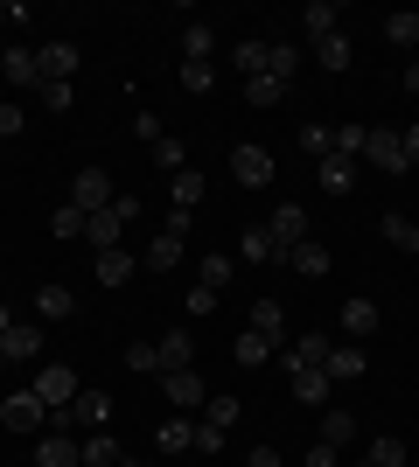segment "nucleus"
Returning a JSON list of instances; mask_svg holds the SVG:
<instances>
[{"label": "nucleus", "instance_id": "1", "mask_svg": "<svg viewBox=\"0 0 419 467\" xmlns=\"http://www.w3.org/2000/svg\"><path fill=\"white\" fill-rule=\"evenodd\" d=\"M49 426H57V432H105V426H112V398L84 384L78 398H70V405H63L57 419H49Z\"/></svg>", "mask_w": 419, "mask_h": 467}, {"label": "nucleus", "instance_id": "2", "mask_svg": "<svg viewBox=\"0 0 419 467\" xmlns=\"http://www.w3.org/2000/svg\"><path fill=\"white\" fill-rule=\"evenodd\" d=\"M49 419H57V411L42 405L36 390H15V398L0 405V426H7V432H49Z\"/></svg>", "mask_w": 419, "mask_h": 467}, {"label": "nucleus", "instance_id": "3", "mask_svg": "<svg viewBox=\"0 0 419 467\" xmlns=\"http://www.w3.org/2000/svg\"><path fill=\"white\" fill-rule=\"evenodd\" d=\"M273 175H279V161L266 154V147H252V140L231 147V182H238V189H266Z\"/></svg>", "mask_w": 419, "mask_h": 467}, {"label": "nucleus", "instance_id": "4", "mask_svg": "<svg viewBox=\"0 0 419 467\" xmlns=\"http://www.w3.org/2000/svg\"><path fill=\"white\" fill-rule=\"evenodd\" d=\"M28 390H36V398H42V405H49V411H63V405H70V398H78V370H70V363H42V370H36V384H28Z\"/></svg>", "mask_w": 419, "mask_h": 467}, {"label": "nucleus", "instance_id": "5", "mask_svg": "<svg viewBox=\"0 0 419 467\" xmlns=\"http://www.w3.org/2000/svg\"><path fill=\"white\" fill-rule=\"evenodd\" d=\"M266 237H273L279 252H294V244H308V210H300V202H279V210L266 216Z\"/></svg>", "mask_w": 419, "mask_h": 467}, {"label": "nucleus", "instance_id": "6", "mask_svg": "<svg viewBox=\"0 0 419 467\" xmlns=\"http://www.w3.org/2000/svg\"><path fill=\"white\" fill-rule=\"evenodd\" d=\"M112 195H120V189H112V175H105V168H84V175L70 182V202H78L84 216H99L105 202H112Z\"/></svg>", "mask_w": 419, "mask_h": 467}, {"label": "nucleus", "instance_id": "7", "mask_svg": "<svg viewBox=\"0 0 419 467\" xmlns=\"http://www.w3.org/2000/svg\"><path fill=\"white\" fill-rule=\"evenodd\" d=\"M0 78H7V84H21V91H42L36 49H28V42H7V49H0Z\"/></svg>", "mask_w": 419, "mask_h": 467}, {"label": "nucleus", "instance_id": "8", "mask_svg": "<svg viewBox=\"0 0 419 467\" xmlns=\"http://www.w3.org/2000/svg\"><path fill=\"white\" fill-rule=\"evenodd\" d=\"M161 398H168L175 411H196V405H210V390H203V377H196V370H168V377H161Z\"/></svg>", "mask_w": 419, "mask_h": 467}, {"label": "nucleus", "instance_id": "9", "mask_svg": "<svg viewBox=\"0 0 419 467\" xmlns=\"http://www.w3.org/2000/svg\"><path fill=\"white\" fill-rule=\"evenodd\" d=\"M36 70H42V84H70V70H78V42H42Z\"/></svg>", "mask_w": 419, "mask_h": 467}, {"label": "nucleus", "instance_id": "10", "mask_svg": "<svg viewBox=\"0 0 419 467\" xmlns=\"http://www.w3.org/2000/svg\"><path fill=\"white\" fill-rule=\"evenodd\" d=\"M321 370H329V384H357V377L371 370V356H363L357 342H329V363H321Z\"/></svg>", "mask_w": 419, "mask_h": 467}, {"label": "nucleus", "instance_id": "11", "mask_svg": "<svg viewBox=\"0 0 419 467\" xmlns=\"http://www.w3.org/2000/svg\"><path fill=\"white\" fill-rule=\"evenodd\" d=\"M363 161H371V168H384V175H413V168H405V147H399V133H371L363 140Z\"/></svg>", "mask_w": 419, "mask_h": 467}, {"label": "nucleus", "instance_id": "12", "mask_svg": "<svg viewBox=\"0 0 419 467\" xmlns=\"http://www.w3.org/2000/svg\"><path fill=\"white\" fill-rule=\"evenodd\" d=\"M189 356H196L189 328H168V335L154 342V377H168V370H189Z\"/></svg>", "mask_w": 419, "mask_h": 467}, {"label": "nucleus", "instance_id": "13", "mask_svg": "<svg viewBox=\"0 0 419 467\" xmlns=\"http://www.w3.org/2000/svg\"><path fill=\"white\" fill-rule=\"evenodd\" d=\"M126 237V216H120V202H105L99 216H84V244H99V252H112Z\"/></svg>", "mask_w": 419, "mask_h": 467}, {"label": "nucleus", "instance_id": "14", "mask_svg": "<svg viewBox=\"0 0 419 467\" xmlns=\"http://www.w3.org/2000/svg\"><path fill=\"white\" fill-rule=\"evenodd\" d=\"M0 356H7V363H28V356H42V328H36V321H15V328L0 335Z\"/></svg>", "mask_w": 419, "mask_h": 467}, {"label": "nucleus", "instance_id": "15", "mask_svg": "<svg viewBox=\"0 0 419 467\" xmlns=\"http://www.w3.org/2000/svg\"><path fill=\"white\" fill-rule=\"evenodd\" d=\"M154 447H161V461H175V453H189L196 447V426H189V419H161V432H154Z\"/></svg>", "mask_w": 419, "mask_h": 467}, {"label": "nucleus", "instance_id": "16", "mask_svg": "<svg viewBox=\"0 0 419 467\" xmlns=\"http://www.w3.org/2000/svg\"><path fill=\"white\" fill-rule=\"evenodd\" d=\"M36 467H78V440H70V432H42V447H36Z\"/></svg>", "mask_w": 419, "mask_h": 467}, {"label": "nucleus", "instance_id": "17", "mask_svg": "<svg viewBox=\"0 0 419 467\" xmlns=\"http://www.w3.org/2000/svg\"><path fill=\"white\" fill-rule=\"evenodd\" d=\"M91 265H99V286H126V279H133V265H140V258L126 252V244H112V252H99V258H91Z\"/></svg>", "mask_w": 419, "mask_h": 467}, {"label": "nucleus", "instance_id": "18", "mask_svg": "<svg viewBox=\"0 0 419 467\" xmlns=\"http://www.w3.org/2000/svg\"><path fill=\"white\" fill-rule=\"evenodd\" d=\"M279 363H287V370H321V363H329V342H321V335H300V342H287Z\"/></svg>", "mask_w": 419, "mask_h": 467}, {"label": "nucleus", "instance_id": "19", "mask_svg": "<svg viewBox=\"0 0 419 467\" xmlns=\"http://www.w3.org/2000/svg\"><path fill=\"white\" fill-rule=\"evenodd\" d=\"M252 335H266V342H287V314H279V300H252Z\"/></svg>", "mask_w": 419, "mask_h": 467}, {"label": "nucleus", "instance_id": "20", "mask_svg": "<svg viewBox=\"0 0 419 467\" xmlns=\"http://www.w3.org/2000/svg\"><path fill=\"white\" fill-rule=\"evenodd\" d=\"M342 335H350V342L378 335V300H350V307H342Z\"/></svg>", "mask_w": 419, "mask_h": 467}, {"label": "nucleus", "instance_id": "21", "mask_svg": "<svg viewBox=\"0 0 419 467\" xmlns=\"http://www.w3.org/2000/svg\"><path fill=\"white\" fill-rule=\"evenodd\" d=\"M231 363H245V370H266V363H273V342H266V335H252V328H245L238 342H231Z\"/></svg>", "mask_w": 419, "mask_h": 467}, {"label": "nucleus", "instance_id": "22", "mask_svg": "<svg viewBox=\"0 0 419 467\" xmlns=\"http://www.w3.org/2000/svg\"><path fill=\"white\" fill-rule=\"evenodd\" d=\"M315 168H321V189H329V195H350V189H357V161L329 154V161H315Z\"/></svg>", "mask_w": 419, "mask_h": 467}, {"label": "nucleus", "instance_id": "23", "mask_svg": "<svg viewBox=\"0 0 419 467\" xmlns=\"http://www.w3.org/2000/svg\"><path fill=\"white\" fill-rule=\"evenodd\" d=\"M287 265H294L300 279H321L336 258H329V244H294V252H287Z\"/></svg>", "mask_w": 419, "mask_h": 467}, {"label": "nucleus", "instance_id": "24", "mask_svg": "<svg viewBox=\"0 0 419 467\" xmlns=\"http://www.w3.org/2000/svg\"><path fill=\"white\" fill-rule=\"evenodd\" d=\"M203 189H210V182H203L196 168H182V175H168V202H175V210H196V202H203Z\"/></svg>", "mask_w": 419, "mask_h": 467}, {"label": "nucleus", "instance_id": "25", "mask_svg": "<svg viewBox=\"0 0 419 467\" xmlns=\"http://www.w3.org/2000/svg\"><path fill=\"white\" fill-rule=\"evenodd\" d=\"M231 273H238V258H231V252H210V258H203V265H196V286L224 293V286H231Z\"/></svg>", "mask_w": 419, "mask_h": 467}, {"label": "nucleus", "instance_id": "26", "mask_svg": "<svg viewBox=\"0 0 419 467\" xmlns=\"http://www.w3.org/2000/svg\"><path fill=\"white\" fill-rule=\"evenodd\" d=\"M266 258H287V252H279L273 237H266V223H259V231L238 237V265H266Z\"/></svg>", "mask_w": 419, "mask_h": 467}, {"label": "nucleus", "instance_id": "27", "mask_svg": "<svg viewBox=\"0 0 419 467\" xmlns=\"http://www.w3.org/2000/svg\"><path fill=\"white\" fill-rule=\"evenodd\" d=\"M210 49H217L210 21H189V28H182V63H210Z\"/></svg>", "mask_w": 419, "mask_h": 467}, {"label": "nucleus", "instance_id": "28", "mask_svg": "<svg viewBox=\"0 0 419 467\" xmlns=\"http://www.w3.org/2000/svg\"><path fill=\"white\" fill-rule=\"evenodd\" d=\"M36 314H42V321H70V314H78L70 286H42V293H36Z\"/></svg>", "mask_w": 419, "mask_h": 467}, {"label": "nucleus", "instance_id": "29", "mask_svg": "<svg viewBox=\"0 0 419 467\" xmlns=\"http://www.w3.org/2000/svg\"><path fill=\"white\" fill-rule=\"evenodd\" d=\"M329 390H336L329 370H294V398H300V405H329Z\"/></svg>", "mask_w": 419, "mask_h": 467}, {"label": "nucleus", "instance_id": "30", "mask_svg": "<svg viewBox=\"0 0 419 467\" xmlns=\"http://www.w3.org/2000/svg\"><path fill=\"white\" fill-rule=\"evenodd\" d=\"M350 440H357V419H350V411H321V447H350Z\"/></svg>", "mask_w": 419, "mask_h": 467}, {"label": "nucleus", "instance_id": "31", "mask_svg": "<svg viewBox=\"0 0 419 467\" xmlns=\"http://www.w3.org/2000/svg\"><path fill=\"white\" fill-rule=\"evenodd\" d=\"M294 70H300V49H294V42H266V78L287 84Z\"/></svg>", "mask_w": 419, "mask_h": 467}, {"label": "nucleus", "instance_id": "32", "mask_svg": "<svg viewBox=\"0 0 419 467\" xmlns=\"http://www.w3.org/2000/svg\"><path fill=\"white\" fill-rule=\"evenodd\" d=\"M300 21H308V42H321V36H336L342 7H336V0H315V7H308V15H300Z\"/></svg>", "mask_w": 419, "mask_h": 467}, {"label": "nucleus", "instance_id": "33", "mask_svg": "<svg viewBox=\"0 0 419 467\" xmlns=\"http://www.w3.org/2000/svg\"><path fill=\"white\" fill-rule=\"evenodd\" d=\"M363 461H371V467H405V440H399V432H378Z\"/></svg>", "mask_w": 419, "mask_h": 467}, {"label": "nucleus", "instance_id": "34", "mask_svg": "<svg viewBox=\"0 0 419 467\" xmlns=\"http://www.w3.org/2000/svg\"><path fill=\"white\" fill-rule=\"evenodd\" d=\"M384 36L399 42V49H413V42H419V7H399V15H384Z\"/></svg>", "mask_w": 419, "mask_h": 467}, {"label": "nucleus", "instance_id": "35", "mask_svg": "<svg viewBox=\"0 0 419 467\" xmlns=\"http://www.w3.org/2000/svg\"><path fill=\"white\" fill-rule=\"evenodd\" d=\"M300 154L329 161V154H336V126H300Z\"/></svg>", "mask_w": 419, "mask_h": 467}, {"label": "nucleus", "instance_id": "36", "mask_svg": "<svg viewBox=\"0 0 419 467\" xmlns=\"http://www.w3.org/2000/svg\"><path fill=\"white\" fill-rule=\"evenodd\" d=\"M147 265H154V273H175V265H182V237L161 231L154 244H147Z\"/></svg>", "mask_w": 419, "mask_h": 467}, {"label": "nucleus", "instance_id": "37", "mask_svg": "<svg viewBox=\"0 0 419 467\" xmlns=\"http://www.w3.org/2000/svg\"><path fill=\"white\" fill-rule=\"evenodd\" d=\"M315 57H321V70H350V36H342V28H336V36H321Z\"/></svg>", "mask_w": 419, "mask_h": 467}, {"label": "nucleus", "instance_id": "38", "mask_svg": "<svg viewBox=\"0 0 419 467\" xmlns=\"http://www.w3.org/2000/svg\"><path fill=\"white\" fill-rule=\"evenodd\" d=\"M154 168H168V175H182V168H189V147H182L175 133H161V140H154Z\"/></svg>", "mask_w": 419, "mask_h": 467}, {"label": "nucleus", "instance_id": "39", "mask_svg": "<svg viewBox=\"0 0 419 467\" xmlns=\"http://www.w3.org/2000/svg\"><path fill=\"white\" fill-rule=\"evenodd\" d=\"M175 84H182L189 98H203L210 84H217V70H210V63H182V70H175Z\"/></svg>", "mask_w": 419, "mask_h": 467}, {"label": "nucleus", "instance_id": "40", "mask_svg": "<svg viewBox=\"0 0 419 467\" xmlns=\"http://www.w3.org/2000/svg\"><path fill=\"white\" fill-rule=\"evenodd\" d=\"M245 98L266 112V105H279V98H287V84H279V78H245Z\"/></svg>", "mask_w": 419, "mask_h": 467}, {"label": "nucleus", "instance_id": "41", "mask_svg": "<svg viewBox=\"0 0 419 467\" xmlns=\"http://www.w3.org/2000/svg\"><path fill=\"white\" fill-rule=\"evenodd\" d=\"M363 140H371V126H336V154L342 161H363Z\"/></svg>", "mask_w": 419, "mask_h": 467}, {"label": "nucleus", "instance_id": "42", "mask_svg": "<svg viewBox=\"0 0 419 467\" xmlns=\"http://www.w3.org/2000/svg\"><path fill=\"white\" fill-rule=\"evenodd\" d=\"M238 419H245V405H238V398H210V426H217V432H231Z\"/></svg>", "mask_w": 419, "mask_h": 467}, {"label": "nucleus", "instance_id": "43", "mask_svg": "<svg viewBox=\"0 0 419 467\" xmlns=\"http://www.w3.org/2000/svg\"><path fill=\"white\" fill-rule=\"evenodd\" d=\"M49 231H57V237H84V210H78V202H63V210L49 216Z\"/></svg>", "mask_w": 419, "mask_h": 467}, {"label": "nucleus", "instance_id": "44", "mask_svg": "<svg viewBox=\"0 0 419 467\" xmlns=\"http://www.w3.org/2000/svg\"><path fill=\"white\" fill-rule=\"evenodd\" d=\"M238 70L245 78H266V42H238Z\"/></svg>", "mask_w": 419, "mask_h": 467}, {"label": "nucleus", "instance_id": "45", "mask_svg": "<svg viewBox=\"0 0 419 467\" xmlns=\"http://www.w3.org/2000/svg\"><path fill=\"white\" fill-rule=\"evenodd\" d=\"M126 370H133V377H154V342H133V349H126Z\"/></svg>", "mask_w": 419, "mask_h": 467}, {"label": "nucleus", "instance_id": "46", "mask_svg": "<svg viewBox=\"0 0 419 467\" xmlns=\"http://www.w3.org/2000/svg\"><path fill=\"white\" fill-rule=\"evenodd\" d=\"M405 231H413V216H399V210H392V216L378 223V237H384V244H405Z\"/></svg>", "mask_w": 419, "mask_h": 467}, {"label": "nucleus", "instance_id": "47", "mask_svg": "<svg viewBox=\"0 0 419 467\" xmlns=\"http://www.w3.org/2000/svg\"><path fill=\"white\" fill-rule=\"evenodd\" d=\"M196 453H210V461H217V453H224V432L210 426V419H203V426H196Z\"/></svg>", "mask_w": 419, "mask_h": 467}, {"label": "nucleus", "instance_id": "48", "mask_svg": "<svg viewBox=\"0 0 419 467\" xmlns=\"http://www.w3.org/2000/svg\"><path fill=\"white\" fill-rule=\"evenodd\" d=\"M70 98H78L70 84H42V105H49V112H70Z\"/></svg>", "mask_w": 419, "mask_h": 467}, {"label": "nucleus", "instance_id": "49", "mask_svg": "<svg viewBox=\"0 0 419 467\" xmlns=\"http://www.w3.org/2000/svg\"><path fill=\"white\" fill-rule=\"evenodd\" d=\"M189 223H196V210H168V223H161V231H168V237H182V244H189Z\"/></svg>", "mask_w": 419, "mask_h": 467}, {"label": "nucleus", "instance_id": "50", "mask_svg": "<svg viewBox=\"0 0 419 467\" xmlns=\"http://www.w3.org/2000/svg\"><path fill=\"white\" fill-rule=\"evenodd\" d=\"M21 126H28V112H21V105H0V140L21 133Z\"/></svg>", "mask_w": 419, "mask_h": 467}, {"label": "nucleus", "instance_id": "51", "mask_svg": "<svg viewBox=\"0 0 419 467\" xmlns=\"http://www.w3.org/2000/svg\"><path fill=\"white\" fill-rule=\"evenodd\" d=\"M182 307H189V314H196V321H203V314L217 307V293H210V286H196V293H189V300H182Z\"/></svg>", "mask_w": 419, "mask_h": 467}, {"label": "nucleus", "instance_id": "52", "mask_svg": "<svg viewBox=\"0 0 419 467\" xmlns=\"http://www.w3.org/2000/svg\"><path fill=\"white\" fill-rule=\"evenodd\" d=\"M399 147H405V168H419V126H405V133H399Z\"/></svg>", "mask_w": 419, "mask_h": 467}, {"label": "nucleus", "instance_id": "53", "mask_svg": "<svg viewBox=\"0 0 419 467\" xmlns=\"http://www.w3.org/2000/svg\"><path fill=\"white\" fill-rule=\"evenodd\" d=\"M308 467H336V447H321V440H315V447H308Z\"/></svg>", "mask_w": 419, "mask_h": 467}, {"label": "nucleus", "instance_id": "54", "mask_svg": "<svg viewBox=\"0 0 419 467\" xmlns=\"http://www.w3.org/2000/svg\"><path fill=\"white\" fill-rule=\"evenodd\" d=\"M245 467H287V461H279L273 447H252V461H245Z\"/></svg>", "mask_w": 419, "mask_h": 467}, {"label": "nucleus", "instance_id": "55", "mask_svg": "<svg viewBox=\"0 0 419 467\" xmlns=\"http://www.w3.org/2000/svg\"><path fill=\"white\" fill-rule=\"evenodd\" d=\"M405 91H413V98H419V63H413V70H405Z\"/></svg>", "mask_w": 419, "mask_h": 467}, {"label": "nucleus", "instance_id": "56", "mask_svg": "<svg viewBox=\"0 0 419 467\" xmlns=\"http://www.w3.org/2000/svg\"><path fill=\"white\" fill-rule=\"evenodd\" d=\"M405 252H419V223H413V231H405Z\"/></svg>", "mask_w": 419, "mask_h": 467}, {"label": "nucleus", "instance_id": "57", "mask_svg": "<svg viewBox=\"0 0 419 467\" xmlns=\"http://www.w3.org/2000/svg\"><path fill=\"white\" fill-rule=\"evenodd\" d=\"M7 328H15V314H7V307H0V335H7Z\"/></svg>", "mask_w": 419, "mask_h": 467}, {"label": "nucleus", "instance_id": "58", "mask_svg": "<svg viewBox=\"0 0 419 467\" xmlns=\"http://www.w3.org/2000/svg\"><path fill=\"white\" fill-rule=\"evenodd\" d=\"M0 28H7V0H0Z\"/></svg>", "mask_w": 419, "mask_h": 467}, {"label": "nucleus", "instance_id": "59", "mask_svg": "<svg viewBox=\"0 0 419 467\" xmlns=\"http://www.w3.org/2000/svg\"><path fill=\"white\" fill-rule=\"evenodd\" d=\"M112 467H133V461H112Z\"/></svg>", "mask_w": 419, "mask_h": 467}, {"label": "nucleus", "instance_id": "60", "mask_svg": "<svg viewBox=\"0 0 419 467\" xmlns=\"http://www.w3.org/2000/svg\"><path fill=\"white\" fill-rule=\"evenodd\" d=\"M363 467H371V461H363Z\"/></svg>", "mask_w": 419, "mask_h": 467}]
</instances>
